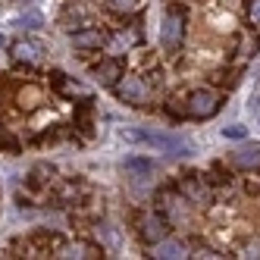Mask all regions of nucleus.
Masks as SVG:
<instances>
[{
  "label": "nucleus",
  "mask_w": 260,
  "mask_h": 260,
  "mask_svg": "<svg viewBox=\"0 0 260 260\" xmlns=\"http://www.w3.org/2000/svg\"><path fill=\"white\" fill-rule=\"evenodd\" d=\"M122 138H125V141H132V144H147V147H154V151H163V154H176V157L191 154V144L185 141V138H179V135L147 132V128H125Z\"/></svg>",
  "instance_id": "f257e3e1"
},
{
  "label": "nucleus",
  "mask_w": 260,
  "mask_h": 260,
  "mask_svg": "<svg viewBox=\"0 0 260 260\" xmlns=\"http://www.w3.org/2000/svg\"><path fill=\"white\" fill-rule=\"evenodd\" d=\"M182 104H185V116H188V119H210V116L219 113L222 98L216 94V91H210V88H198Z\"/></svg>",
  "instance_id": "f03ea898"
},
{
  "label": "nucleus",
  "mask_w": 260,
  "mask_h": 260,
  "mask_svg": "<svg viewBox=\"0 0 260 260\" xmlns=\"http://www.w3.org/2000/svg\"><path fill=\"white\" fill-rule=\"evenodd\" d=\"M182 41H185V10L170 7L160 22V44L166 53H176L182 47Z\"/></svg>",
  "instance_id": "7ed1b4c3"
},
{
  "label": "nucleus",
  "mask_w": 260,
  "mask_h": 260,
  "mask_svg": "<svg viewBox=\"0 0 260 260\" xmlns=\"http://www.w3.org/2000/svg\"><path fill=\"white\" fill-rule=\"evenodd\" d=\"M135 229H138V238L144 241V245H157V241H163L166 235H170V219H166L160 210H147L138 216L135 222Z\"/></svg>",
  "instance_id": "20e7f679"
},
{
  "label": "nucleus",
  "mask_w": 260,
  "mask_h": 260,
  "mask_svg": "<svg viewBox=\"0 0 260 260\" xmlns=\"http://www.w3.org/2000/svg\"><path fill=\"white\" fill-rule=\"evenodd\" d=\"M113 91H116V98L122 104H132V107H144L147 101H151V88H147V82L144 79H135V76L119 79L113 85Z\"/></svg>",
  "instance_id": "39448f33"
},
{
  "label": "nucleus",
  "mask_w": 260,
  "mask_h": 260,
  "mask_svg": "<svg viewBox=\"0 0 260 260\" xmlns=\"http://www.w3.org/2000/svg\"><path fill=\"white\" fill-rule=\"evenodd\" d=\"M179 191H182V198L188 201V204H198V207L213 204V188H210V182L201 179V176H185L179 182Z\"/></svg>",
  "instance_id": "423d86ee"
},
{
  "label": "nucleus",
  "mask_w": 260,
  "mask_h": 260,
  "mask_svg": "<svg viewBox=\"0 0 260 260\" xmlns=\"http://www.w3.org/2000/svg\"><path fill=\"white\" fill-rule=\"evenodd\" d=\"M104 44H107V38H104L101 28H88V25H82L79 31H72V47L82 50V53H88V50H101Z\"/></svg>",
  "instance_id": "0eeeda50"
},
{
  "label": "nucleus",
  "mask_w": 260,
  "mask_h": 260,
  "mask_svg": "<svg viewBox=\"0 0 260 260\" xmlns=\"http://www.w3.org/2000/svg\"><path fill=\"white\" fill-rule=\"evenodd\" d=\"M10 53H13V60H16V63L35 66V63H41L44 47H41L38 41H16V44H10Z\"/></svg>",
  "instance_id": "6e6552de"
},
{
  "label": "nucleus",
  "mask_w": 260,
  "mask_h": 260,
  "mask_svg": "<svg viewBox=\"0 0 260 260\" xmlns=\"http://www.w3.org/2000/svg\"><path fill=\"white\" fill-rule=\"evenodd\" d=\"M53 88H57L63 98H69V101H76V98H82V101H91V91H88L85 85H79L76 79H66L63 72H53Z\"/></svg>",
  "instance_id": "1a4fd4ad"
},
{
  "label": "nucleus",
  "mask_w": 260,
  "mask_h": 260,
  "mask_svg": "<svg viewBox=\"0 0 260 260\" xmlns=\"http://www.w3.org/2000/svg\"><path fill=\"white\" fill-rule=\"evenodd\" d=\"M94 79H98L104 88H113V85L122 79V63H119L116 57H110V60H101V63L94 66Z\"/></svg>",
  "instance_id": "9d476101"
},
{
  "label": "nucleus",
  "mask_w": 260,
  "mask_h": 260,
  "mask_svg": "<svg viewBox=\"0 0 260 260\" xmlns=\"http://www.w3.org/2000/svg\"><path fill=\"white\" fill-rule=\"evenodd\" d=\"M232 163L241 166V170H260V141H251L245 147H238L232 154Z\"/></svg>",
  "instance_id": "9b49d317"
},
{
  "label": "nucleus",
  "mask_w": 260,
  "mask_h": 260,
  "mask_svg": "<svg viewBox=\"0 0 260 260\" xmlns=\"http://www.w3.org/2000/svg\"><path fill=\"white\" fill-rule=\"evenodd\" d=\"M57 257H76V260H91V257H104V251L91 241H72V245H63Z\"/></svg>",
  "instance_id": "f8f14e48"
},
{
  "label": "nucleus",
  "mask_w": 260,
  "mask_h": 260,
  "mask_svg": "<svg viewBox=\"0 0 260 260\" xmlns=\"http://www.w3.org/2000/svg\"><path fill=\"white\" fill-rule=\"evenodd\" d=\"M125 173L132 176L135 182H144V179H151V176L157 173V166L147 160V157H128V160H125Z\"/></svg>",
  "instance_id": "ddd939ff"
},
{
  "label": "nucleus",
  "mask_w": 260,
  "mask_h": 260,
  "mask_svg": "<svg viewBox=\"0 0 260 260\" xmlns=\"http://www.w3.org/2000/svg\"><path fill=\"white\" fill-rule=\"evenodd\" d=\"M151 257H157V260H179V257H188V254H185V245H182V241H157V245H154V254Z\"/></svg>",
  "instance_id": "4468645a"
},
{
  "label": "nucleus",
  "mask_w": 260,
  "mask_h": 260,
  "mask_svg": "<svg viewBox=\"0 0 260 260\" xmlns=\"http://www.w3.org/2000/svg\"><path fill=\"white\" fill-rule=\"evenodd\" d=\"M138 41H141V31H138V28H132V31H116L113 38H110V47H113V50L119 53L122 47L128 50V47H135Z\"/></svg>",
  "instance_id": "2eb2a0df"
},
{
  "label": "nucleus",
  "mask_w": 260,
  "mask_h": 260,
  "mask_svg": "<svg viewBox=\"0 0 260 260\" xmlns=\"http://www.w3.org/2000/svg\"><path fill=\"white\" fill-rule=\"evenodd\" d=\"M107 10L116 16H135L138 13V0H107Z\"/></svg>",
  "instance_id": "dca6fc26"
},
{
  "label": "nucleus",
  "mask_w": 260,
  "mask_h": 260,
  "mask_svg": "<svg viewBox=\"0 0 260 260\" xmlns=\"http://www.w3.org/2000/svg\"><path fill=\"white\" fill-rule=\"evenodd\" d=\"M88 22V16L82 13V10H76V7H66V13H63V25L69 28V31H76V28H82Z\"/></svg>",
  "instance_id": "f3484780"
},
{
  "label": "nucleus",
  "mask_w": 260,
  "mask_h": 260,
  "mask_svg": "<svg viewBox=\"0 0 260 260\" xmlns=\"http://www.w3.org/2000/svg\"><path fill=\"white\" fill-rule=\"evenodd\" d=\"M13 25H16V28H25V31H35V28H41V25H44V19H41V13L28 10V13H22Z\"/></svg>",
  "instance_id": "a211bd4d"
},
{
  "label": "nucleus",
  "mask_w": 260,
  "mask_h": 260,
  "mask_svg": "<svg viewBox=\"0 0 260 260\" xmlns=\"http://www.w3.org/2000/svg\"><path fill=\"white\" fill-rule=\"evenodd\" d=\"M82 194H85V188H79L76 182H69L60 188V204H76V201H82Z\"/></svg>",
  "instance_id": "6ab92c4d"
},
{
  "label": "nucleus",
  "mask_w": 260,
  "mask_h": 260,
  "mask_svg": "<svg viewBox=\"0 0 260 260\" xmlns=\"http://www.w3.org/2000/svg\"><path fill=\"white\" fill-rule=\"evenodd\" d=\"M248 19L254 28H260V0H248Z\"/></svg>",
  "instance_id": "aec40b11"
},
{
  "label": "nucleus",
  "mask_w": 260,
  "mask_h": 260,
  "mask_svg": "<svg viewBox=\"0 0 260 260\" xmlns=\"http://www.w3.org/2000/svg\"><path fill=\"white\" fill-rule=\"evenodd\" d=\"M0 147H7V151L19 154V141H16L13 135H7V132H0Z\"/></svg>",
  "instance_id": "412c9836"
},
{
  "label": "nucleus",
  "mask_w": 260,
  "mask_h": 260,
  "mask_svg": "<svg viewBox=\"0 0 260 260\" xmlns=\"http://www.w3.org/2000/svg\"><path fill=\"white\" fill-rule=\"evenodd\" d=\"M222 135H226V138H235V141H238V138H245L248 132H245V125H229V128H222Z\"/></svg>",
  "instance_id": "4be33fe9"
},
{
  "label": "nucleus",
  "mask_w": 260,
  "mask_h": 260,
  "mask_svg": "<svg viewBox=\"0 0 260 260\" xmlns=\"http://www.w3.org/2000/svg\"><path fill=\"white\" fill-rule=\"evenodd\" d=\"M241 257H254V260H260V238H254L251 245L245 248V254H241Z\"/></svg>",
  "instance_id": "5701e85b"
},
{
  "label": "nucleus",
  "mask_w": 260,
  "mask_h": 260,
  "mask_svg": "<svg viewBox=\"0 0 260 260\" xmlns=\"http://www.w3.org/2000/svg\"><path fill=\"white\" fill-rule=\"evenodd\" d=\"M194 257H207V260H213V257H222L219 251H213V248H198V254Z\"/></svg>",
  "instance_id": "b1692460"
},
{
  "label": "nucleus",
  "mask_w": 260,
  "mask_h": 260,
  "mask_svg": "<svg viewBox=\"0 0 260 260\" xmlns=\"http://www.w3.org/2000/svg\"><path fill=\"white\" fill-rule=\"evenodd\" d=\"M0 47H7V38H4V35H0Z\"/></svg>",
  "instance_id": "393cba45"
}]
</instances>
